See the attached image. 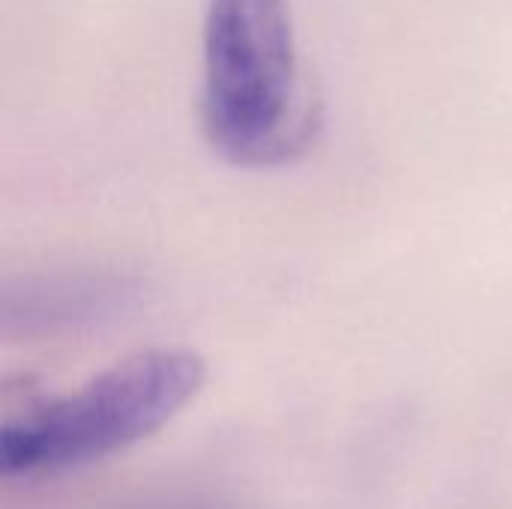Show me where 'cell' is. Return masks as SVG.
I'll return each mask as SVG.
<instances>
[{
	"instance_id": "6da1fadb",
	"label": "cell",
	"mask_w": 512,
	"mask_h": 509,
	"mask_svg": "<svg viewBox=\"0 0 512 509\" xmlns=\"http://www.w3.org/2000/svg\"><path fill=\"white\" fill-rule=\"evenodd\" d=\"M198 117L210 147L243 168L288 165L318 141L324 102L288 0H207Z\"/></svg>"
},
{
	"instance_id": "7a4b0ae2",
	"label": "cell",
	"mask_w": 512,
	"mask_h": 509,
	"mask_svg": "<svg viewBox=\"0 0 512 509\" xmlns=\"http://www.w3.org/2000/svg\"><path fill=\"white\" fill-rule=\"evenodd\" d=\"M192 348L126 354L84 384L42 399L0 426L3 477H54L117 456L165 429L204 387Z\"/></svg>"
}]
</instances>
